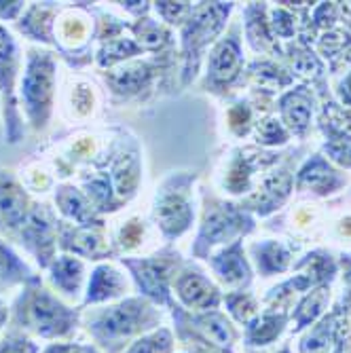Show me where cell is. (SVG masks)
<instances>
[{
    "instance_id": "obj_1",
    "label": "cell",
    "mask_w": 351,
    "mask_h": 353,
    "mask_svg": "<svg viewBox=\"0 0 351 353\" xmlns=\"http://www.w3.org/2000/svg\"><path fill=\"white\" fill-rule=\"evenodd\" d=\"M53 85V63L49 57L34 55L30 59L28 74L23 81V98L28 102L30 114L39 121V112L47 110Z\"/></svg>"
},
{
    "instance_id": "obj_2",
    "label": "cell",
    "mask_w": 351,
    "mask_h": 353,
    "mask_svg": "<svg viewBox=\"0 0 351 353\" xmlns=\"http://www.w3.org/2000/svg\"><path fill=\"white\" fill-rule=\"evenodd\" d=\"M72 319L74 315L49 294H37L34 301L30 303V324L43 336H57L68 332Z\"/></svg>"
},
{
    "instance_id": "obj_3",
    "label": "cell",
    "mask_w": 351,
    "mask_h": 353,
    "mask_svg": "<svg viewBox=\"0 0 351 353\" xmlns=\"http://www.w3.org/2000/svg\"><path fill=\"white\" fill-rule=\"evenodd\" d=\"M140 309H144V307L138 301H130L119 307H112L93 324L95 336L102 341H108L114 336H125V334L134 332L136 324H138V317H140Z\"/></svg>"
},
{
    "instance_id": "obj_4",
    "label": "cell",
    "mask_w": 351,
    "mask_h": 353,
    "mask_svg": "<svg viewBox=\"0 0 351 353\" xmlns=\"http://www.w3.org/2000/svg\"><path fill=\"white\" fill-rule=\"evenodd\" d=\"M250 220L241 214H237L235 210L227 208L222 212H214L212 216H208L205 227H203V239H208L205 243H216L225 237H231L239 231H248L250 229Z\"/></svg>"
},
{
    "instance_id": "obj_5",
    "label": "cell",
    "mask_w": 351,
    "mask_h": 353,
    "mask_svg": "<svg viewBox=\"0 0 351 353\" xmlns=\"http://www.w3.org/2000/svg\"><path fill=\"white\" fill-rule=\"evenodd\" d=\"M281 112L283 119L297 134L305 132V127L309 125L311 119V102L309 95L305 91H292L281 100Z\"/></svg>"
},
{
    "instance_id": "obj_6",
    "label": "cell",
    "mask_w": 351,
    "mask_h": 353,
    "mask_svg": "<svg viewBox=\"0 0 351 353\" xmlns=\"http://www.w3.org/2000/svg\"><path fill=\"white\" fill-rule=\"evenodd\" d=\"M301 184H305L309 188H315L317 192H328L334 186H339L341 180L322 161V159H313V161H309V165L301 172Z\"/></svg>"
},
{
    "instance_id": "obj_7",
    "label": "cell",
    "mask_w": 351,
    "mask_h": 353,
    "mask_svg": "<svg viewBox=\"0 0 351 353\" xmlns=\"http://www.w3.org/2000/svg\"><path fill=\"white\" fill-rule=\"evenodd\" d=\"M239 68V47L235 41H225L212 55V74L220 81H227Z\"/></svg>"
},
{
    "instance_id": "obj_8",
    "label": "cell",
    "mask_w": 351,
    "mask_h": 353,
    "mask_svg": "<svg viewBox=\"0 0 351 353\" xmlns=\"http://www.w3.org/2000/svg\"><path fill=\"white\" fill-rule=\"evenodd\" d=\"M121 285H123V281H121L119 273L108 269V267H102V269L95 271V275H93V279L89 283L87 301L95 303V301H104L108 296H114V294H119Z\"/></svg>"
},
{
    "instance_id": "obj_9",
    "label": "cell",
    "mask_w": 351,
    "mask_h": 353,
    "mask_svg": "<svg viewBox=\"0 0 351 353\" xmlns=\"http://www.w3.org/2000/svg\"><path fill=\"white\" fill-rule=\"evenodd\" d=\"M23 195L21 190L15 184H0V214L5 216V220L11 224V227H17V224L23 220Z\"/></svg>"
},
{
    "instance_id": "obj_10",
    "label": "cell",
    "mask_w": 351,
    "mask_h": 353,
    "mask_svg": "<svg viewBox=\"0 0 351 353\" xmlns=\"http://www.w3.org/2000/svg\"><path fill=\"white\" fill-rule=\"evenodd\" d=\"M220 275L225 277L229 283H241V281H248V265L245 261L241 259V254H239V245H235L233 250H229L227 254H222L220 256V261L216 263Z\"/></svg>"
},
{
    "instance_id": "obj_11",
    "label": "cell",
    "mask_w": 351,
    "mask_h": 353,
    "mask_svg": "<svg viewBox=\"0 0 351 353\" xmlns=\"http://www.w3.org/2000/svg\"><path fill=\"white\" fill-rule=\"evenodd\" d=\"M182 296L190 303V305H199V307H208L216 303V290L214 288L201 279V277H188L186 281H182L180 285Z\"/></svg>"
},
{
    "instance_id": "obj_12",
    "label": "cell",
    "mask_w": 351,
    "mask_h": 353,
    "mask_svg": "<svg viewBox=\"0 0 351 353\" xmlns=\"http://www.w3.org/2000/svg\"><path fill=\"white\" fill-rule=\"evenodd\" d=\"M259 252V265L261 269L269 275V273H275V271H283L288 267V252H285L281 245L277 243H265V245H259L257 248Z\"/></svg>"
},
{
    "instance_id": "obj_13",
    "label": "cell",
    "mask_w": 351,
    "mask_h": 353,
    "mask_svg": "<svg viewBox=\"0 0 351 353\" xmlns=\"http://www.w3.org/2000/svg\"><path fill=\"white\" fill-rule=\"evenodd\" d=\"M53 279L59 288H63L68 294H72L81 279V265L74 259H61L53 267Z\"/></svg>"
},
{
    "instance_id": "obj_14",
    "label": "cell",
    "mask_w": 351,
    "mask_h": 353,
    "mask_svg": "<svg viewBox=\"0 0 351 353\" xmlns=\"http://www.w3.org/2000/svg\"><path fill=\"white\" fill-rule=\"evenodd\" d=\"M283 326V317H277V315H267L263 317L257 326H252L250 332H248V339L252 345H265L269 341H273L279 330Z\"/></svg>"
},
{
    "instance_id": "obj_15",
    "label": "cell",
    "mask_w": 351,
    "mask_h": 353,
    "mask_svg": "<svg viewBox=\"0 0 351 353\" xmlns=\"http://www.w3.org/2000/svg\"><path fill=\"white\" fill-rule=\"evenodd\" d=\"M326 301H328V292L324 290V288L322 290H315V294H311L297 311V330L307 326L309 322H313V319L317 317V313H320L322 307L326 305Z\"/></svg>"
},
{
    "instance_id": "obj_16",
    "label": "cell",
    "mask_w": 351,
    "mask_h": 353,
    "mask_svg": "<svg viewBox=\"0 0 351 353\" xmlns=\"http://www.w3.org/2000/svg\"><path fill=\"white\" fill-rule=\"evenodd\" d=\"M59 203H61L63 212L70 214V216H74V218L81 220V222H85V220L91 218V210L87 208V203L77 195V192H74L72 188H66V192H63V195L59 197Z\"/></svg>"
},
{
    "instance_id": "obj_17",
    "label": "cell",
    "mask_w": 351,
    "mask_h": 353,
    "mask_svg": "<svg viewBox=\"0 0 351 353\" xmlns=\"http://www.w3.org/2000/svg\"><path fill=\"white\" fill-rule=\"evenodd\" d=\"M259 138L265 144H281V142H285V132H283V127L275 119H267L259 127Z\"/></svg>"
},
{
    "instance_id": "obj_18",
    "label": "cell",
    "mask_w": 351,
    "mask_h": 353,
    "mask_svg": "<svg viewBox=\"0 0 351 353\" xmlns=\"http://www.w3.org/2000/svg\"><path fill=\"white\" fill-rule=\"evenodd\" d=\"M168 345H170V336L168 332H161V334H154L152 339L140 341L130 353H166Z\"/></svg>"
},
{
    "instance_id": "obj_19",
    "label": "cell",
    "mask_w": 351,
    "mask_h": 353,
    "mask_svg": "<svg viewBox=\"0 0 351 353\" xmlns=\"http://www.w3.org/2000/svg\"><path fill=\"white\" fill-rule=\"evenodd\" d=\"M273 26L277 30L279 37H290L294 32V21H292V15L283 13V11H275L273 15Z\"/></svg>"
},
{
    "instance_id": "obj_20",
    "label": "cell",
    "mask_w": 351,
    "mask_h": 353,
    "mask_svg": "<svg viewBox=\"0 0 351 353\" xmlns=\"http://www.w3.org/2000/svg\"><path fill=\"white\" fill-rule=\"evenodd\" d=\"M34 345H30V341H9L0 347V353H34Z\"/></svg>"
},
{
    "instance_id": "obj_21",
    "label": "cell",
    "mask_w": 351,
    "mask_h": 353,
    "mask_svg": "<svg viewBox=\"0 0 351 353\" xmlns=\"http://www.w3.org/2000/svg\"><path fill=\"white\" fill-rule=\"evenodd\" d=\"M21 9V3H0V15L3 17H13Z\"/></svg>"
},
{
    "instance_id": "obj_22",
    "label": "cell",
    "mask_w": 351,
    "mask_h": 353,
    "mask_svg": "<svg viewBox=\"0 0 351 353\" xmlns=\"http://www.w3.org/2000/svg\"><path fill=\"white\" fill-rule=\"evenodd\" d=\"M341 95L347 104H351V77L343 83V89H341Z\"/></svg>"
}]
</instances>
